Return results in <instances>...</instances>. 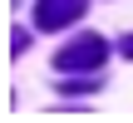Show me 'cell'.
<instances>
[{"label": "cell", "instance_id": "cell-1", "mask_svg": "<svg viewBox=\"0 0 133 123\" xmlns=\"http://www.w3.org/2000/svg\"><path fill=\"white\" fill-rule=\"evenodd\" d=\"M104 54H109V44L99 39V35H79V39H69L59 54H54V69L59 74H79V69H99L104 64Z\"/></svg>", "mask_w": 133, "mask_h": 123}, {"label": "cell", "instance_id": "cell-2", "mask_svg": "<svg viewBox=\"0 0 133 123\" xmlns=\"http://www.w3.org/2000/svg\"><path fill=\"white\" fill-rule=\"evenodd\" d=\"M84 10H89L84 0H35V25H39V30H64V25H74Z\"/></svg>", "mask_w": 133, "mask_h": 123}, {"label": "cell", "instance_id": "cell-3", "mask_svg": "<svg viewBox=\"0 0 133 123\" xmlns=\"http://www.w3.org/2000/svg\"><path fill=\"white\" fill-rule=\"evenodd\" d=\"M123 54H128V59H133V35H123Z\"/></svg>", "mask_w": 133, "mask_h": 123}]
</instances>
